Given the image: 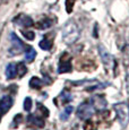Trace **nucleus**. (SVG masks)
Returning a JSON list of instances; mask_svg holds the SVG:
<instances>
[{"label": "nucleus", "mask_w": 129, "mask_h": 130, "mask_svg": "<svg viewBox=\"0 0 129 130\" xmlns=\"http://www.w3.org/2000/svg\"><path fill=\"white\" fill-rule=\"evenodd\" d=\"M76 0H66V11L68 14H71L74 9V6H75Z\"/></svg>", "instance_id": "21"}, {"label": "nucleus", "mask_w": 129, "mask_h": 130, "mask_svg": "<svg viewBox=\"0 0 129 130\" xmlns=\"http://www.w3.org/2000/svg\"><path fill=\"white\" fill-rule=\"evenodd\" d=\"M22 34H23V36L28 40V41H32V40H34V37H35V33L32 31H22Z\"/></svg>", "instance_id": "23"}, {"label": "nucleus", "mask_w": 129, "mask_h": 130, "mask_svg": "<svg viewBox=\"0 0 129 130\" xmlns=\"http://www.w3.org/2000/svg\"><path fill=\"white\" fill-rule=\"evenodd\" d=\"M95 112V109L93 107L92 103L90 101L88 102H83L78 107H77V117L82 120H88Z\"/></svg>", "instance_id": "3"}, {"label": "nucleus", "mask_w": 129, "mask_h": 130, "mask_svg": "<svg viewBox=\"0 0 129 130\" xmlns=\"http://www.w3.org/2000/svg\"><path fill=\"white\" fill-rule=\"evenodd\" d=\"M113 110L116 111L117 118L120 122L121 127H127L129 122V105L127 103H117L113 105Z\"/></svg>", "instance_id": "2"}, {"label": "nucleus", "mask_w": 129, "mask_h": 130, "mask_svg": "<svg viewBox=\"0 0 129 130\" xmlns=\"http://www.w3.org/2000/svg\"><path fill=\"white\" fill-rule=\"evenodd\" d=\"M24 52H25V60H26L27 62L34 61V59L36 58V51L32 46L26 45L25 51H24Z\"/></svg>", "instance_id": "12"}, {"label": "nucleus", "mask_w": 129, "mask_h": 130, "mask_svg": "<svg viewBox=\"0 0 129 130\" xmlns=\"http://www.w3.org/2000/svg\"><path fill=\"white\" fill-rule=\"evenodd\" d=\"M13 22L15 24L19 25V26H23V27H29L33 25V19L31 18L29 16L24 14H19L17 17H15L13 19Z\"/></svg>", "instance_id": "9"}, {"label": "nucleus", "mask_w": 129, "mask_h": 130, "mask_svg": "<svg viewBox=\"0 0 129 130\" xmlns=\"http://www.w3.org/2000/svg\"><path fill=\"white\" fill-rule=\"evenodd\" d=\"M71 58L68 53H63L59 59L58 64V72L59 74H64V72H70L71 71Z\"/></svg>", "instance_id": "6"}, {"label": "nucleus", "mask_w": 129, "mask_h": 130, "mask_svg": "<svg viewBox=\"0 0 129 130\" xmlns=\"http://www.w3.org/2000/svg\"><path fill=\"white\" fill-rule=\"evenodd\" d=\"M32 106H33V101H32L31 97H25L24 100V103H23V107L25 111H31L32 110Z\"/></svg>", "instance_id": "19"}, {"label": "nucleus", "mask_w": 129, "mask_h": 130, "mask_svg": "<svg viewBox=\"0 0 129 130\" xmlns=\"http://www.w3.org/2000/svg\"><path fill=\"white\" fill-rule=\"evenodd\" d=\"M79 28L74 21H69L62 28V40L66 44H73L79 39Z\"/></svg>", "instance_id": "1"}, {"label": "nucleus", "mask_w": 129, "mask_h": 130, "mask_svg": "<svg viewBox=\"0 0 129 130\" xmlns=\"http://www.w3.org/2000/svg\"><path fill=\"white\" fill-rule=\"evenodd\" d=\"M6 77L7 79H14L17 77L16 63H8L6 67Z\"/></svg>", "instance_id": "11"}, {"label": "nucleus", "mask_w": 129, "mask_h": 130, "mask_svg": "<svg viewBox=\"0 0 129 130\" xmlns=\"http://www.w3.org/2000/svg\"><path fill=\"white\" fill-rule=\"evenodd\" d=\"M39 46L41 47L42 50H44V51H48V50H50L52 47V41L49 39H46V37H43V39L40 41Z\"/></svg>", "instance_id": "15"}, {"label": "nucleus", "mask_w": 129, "mask_h": 130, "mask_svg": "<svg viewBox=\"0 0 129 130\" xmlns=\"http://www.w3.org/2000/svg\"><path fill=\"white\" fill-rule=\"evenodd\" d=\"M13 97L9 96V95H4V96L0 99V114L4 116L7 112L10 110L11 105H13Z\"/></svg>", "instance_id": "8"}, {"label": "nucleus", "mask_w": 129, "mask_h": 130, "mask_svg": "<svg viewBox=\"0 0 129 130\" xmlns=\"http://www.w3.org/2000/svg\"><path fill=\"white\" fill-rule=\"evenodd\" d=\"M36 26H38V28H40V29H46V28H49V27L52 26V21L50 18L42 19V21L39 22Z\"/></svg>", "instance_id": "17"}, {"label": "nucleus", "mask_w": 129, "mask_h": 130, "mask_svg": "<svg viewBox=\"0 0 129 130\" xmlns=\"http://www.w3.org/2000/svg\"><path fill=\"white\" fill-rule=\"evenodd\" d=\"M73 111H74V107L73 106H71V105H67L63 109V111L60 113V120H61V121H66V120H68Z\"/></svg>", "instance_id": "14"}, {"label": "nucleus", "mask_w": 129, "mask_h": 130, "mask_svg": "<svg viewBox=\"0 0 129 130\" xmlns=\"http://www.w3.org/2000/svg\"><path fill=\"white\" fill-rule=\"evenodd\" d=\"M16 69H17V77H19V78L23 77L27 72V68L24 62H18V63H16Z\"/></svg>", "instance_id": "16"}, {"label": "nucleus", "mask_w": 129, "mask_h": 130, "mask_svg": "<svg viewBox=\"0 0 129 130\" xmlns=\"http://www.w3.org/2000/svg\"><path fill=\"white\" fill-rule=\"evenodd\" d=\"M1 118H2V116H1V114H0V121H1Z\"/></svg>", "instance_id": "25"}, {"label": "nucleus", "mask_w": 129, "mask_h": 130, "mask_svg": "<svg viewBox=\"0 0 129 130\" xmlns=\"http://www.w3.org/2000/svg\"><path fill=\"white\" fill-rule=\"evenodd\" d=\"M84 130H95V127H94L93 122L87 121L85 124H84Z\"/></svg>", "instance_id": "24"}, {"label": "nucleus", "mask_w": 129, "mask_h": 130, "mask_svg": "<svg viewBox=\"0 0 129 130\" xmlns=\"http://www.w3.org/2000/svg\"><path fill=\"white\" fill-rule=\"evenodd\" d=\"M22 121H23V116L19 114V113L16 114V116L14 117V119H13V124L10 126V128H17Z\"/></svg>", "instance_id": "20"}, {"label": "nucleus", "mask_w": 129, "mask_h": 130, "mask_svg": "<svg viewBox=\"0 0 129 130\" xmlns=\"http://www.w3.org/2000/svg\"><path fill=\"white\" fill-rule=\"evenodd\" d=\"M90 102L92 103V105H93L94 109H95V111H103V110L106 109V105H108L106 99L103 96V95H100V94L92 96Z\"/></svg>", "instance_id": "7"}, {"label": "nucleus", "mask_w": 129, "mask_h": 130, "mask_svg": "<svg viewBox=\"0 0 129 130\" xmlns=\"http://www.w3.org/2000/svg\"><path fill=\"white\" fill-rule=\"evenodd\" d=\"M98 50H99V53H100L101 59H102L104 67H105L108 70H111V69L115 68L116 60H115V58H113V56H111V54L108 52V50H106L103 45H99Z\"/></svg>", "instance_id": "4"}, {"label": "nucleus", "mask_w": 129, "mask_h": 130, "mask_svg": "<svg viewBox=\"0 0 129 130\" xmlns=\"http://www.w3.org/2000/svg\"><path fill=\"white\" fill-rule=\"evenodd\" d=\"M9 37H10V42H11V47L9 49V54L10 56H17V54L22 53V51H24V46H25L23 44V42L19 40V37L14 32H11Z\"/></svg>", "instance_id": "5"}, {"label": "nucleus", "mask_w": 129, "mask_h": 130, "mask_svg": "<svg viewBox=\"0 0 129 130\" xmlns=\"http://www.w3.org/2000/svg\"><path fill=\"white\" fill-rule=\"evenodd\" d=\"M38 110L39 111H41V114L43 116V118H46V117H49V114H50L49 110L46 109L43 104H38Z\"/></svg>", "instance_id": "22"}, {"label": "nucleus", "mask_w": 129, "mask_h": 130, "mask_svg": "<svg viewBox=\"0 0 129 130\" xmlns=\"http://www.w3.org/2000/svg\"><path fill=\"white\" fill-rule=\"evenodd\" d=\"M27 121H28V123L33 124L35 127H39V128H43L44 127V119L42 117L38 116V114H29L27 117Z\"/></svg>", "instance_id": "10"}, {"label": "nucleus", "mask_w": 129, "mask_h": 130, "mask_svg": "<svg viewBox=\"0 0 129 130\" xmlns=\"http://www.w3.org/2000/svg\"><path fill=\"white\" fill-rule=\"evenodd\" d=\"M42 85H43V82H42L40 78H38V77H32L31 80H29V86L34 89L41 88Z\"/></svg>", "instance_id": "18"}, {"label": "nucleus", "mask_w": 129, "mask_h": 130, "mask_svg": "<svg viewBox=\"0 0 129 130\" xmlns=\"http://www.w3.org/2000/svg\"><path fill=\"white\" fill-rule=\"evenodd\" d=\"M73 100V97H71V94L69 93V92L67 91H62L59 95V101H60L61 104H63V105H66V104H68L69 102Z\"/></svg>", "instance_id": "13"}]
</instances>
